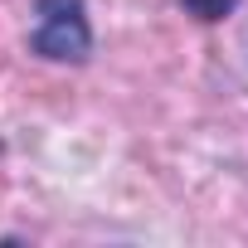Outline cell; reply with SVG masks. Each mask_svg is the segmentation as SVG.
Listing matches in <instances>:
<instances>
[{
	"label": "cell",
	"instance_id": "1",
	"mask_svg": "<svg viewBox=\"0 0 248 248\" xmlns=\"http://www.w3.org/2000/svg\"><path fill=\"white\" fill-rule=\"evenodd\" d=\"M30 54H39L49 63H88V54H93L88 0H34Z\"/></svg>",
	"mask_w": 248,
	"mask_h": 248
},
{
	"label": "cell",
	"instance_id": "2",
	"mask_svg": "<svg viewBox=\"0 0 248 248\" xmlns=\"http://www.w3.org/2000/svg\"><path fill=\"white\" fill-rule=\"evenodd\" d=\"M175 5L190 15V20H200V25H219V20H229L243 0H175Z\"/></svg>",
	"mask_w": 248,
	"mask_h": 248
}]
</instances>
